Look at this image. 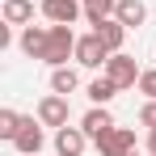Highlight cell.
Returning a JSON list of instances; mask_svg holds the SVG:
<instances>
[{
	"mask_svg": "<svg viewBox=\"0 0 156 156\" xmlns=\"http://www.w3.org/2000/svg\"><path fill=\"white\" fill-rule=\"evenodd\" d=\"M68 59H76V34H72V26H51V34H47V51H42V63L63 68Z\"/></svg>",
	"mask_w": 156,
	"mask_h": 156,
	"instance_id": "cell-1",
	"label": "cell"
},
{
	"mask_svg": "<svg viewBox=\"0 0 156 156\" xmlns=\"http://www.w3.org/2000/svg\"><path fill=\"white\" fill-rule=\"evenodd\" d=\"M105 76L114 80L118 89H135L144 72H139V63H135L131 55H122V51H118V55H110V59H105Z\"/></svg>",
	"mask_w": 156,
	"mask_h": 156,
	"instance_id": "cell-2",
	"label": "cell"
},
{
	"mask_svg": "<svg viewBox=\"0 0 156 156\" xmlns=\"http://www.w3.org/2000/svg\"><path fill=\"white\" fill-rule=\"evenodd\" d=\"M105 59H110V47L101 42V34L76 38V63L80 68H105Z\"/></svg>",
	"mask_w": 156,
	"mask_h": 156,
	"instance_id": "cell-3",
	"label": "cell"
},
{
	"mask_svg": "<svg viewBox=\"0 0 156 156\" xmlns=\"http://www.w3.org/2000/svg\"><path fill=\"white\" fill-rule=\"evenodd\" d=\"M68 114H72V110H68V97H63V93H47V97H42V101H38V122H42V127H68Z\"/></svg>",
	"mask_w": 156,
	"mask_h": 156,
	"instance_id": "cell-4",
	"label": "cell"
},
{
	"mask_svg": "<svg viewBox=\"0 0 156 156\" xmlns=\"http://www.w3.org/2000/svg\"><path fill=\"white\" fill-rule=\"evenodd\" d=\"M97 152H101V156H131V152H135V131L114 127L110 135L97 139Z\"/></svg>",
	"mask_w": 156,
	"mask_h": 156,
	"instance_id": "cell-5",
	"label": "cell"
},
{
	"mask_svg": "<svg viewBox=\"0 0 156 156\" xmlns=\"http://www.w3.org/2000/svg\"><path fill=\"white\" fill-rule=\"evenodd\" d=\"M80 13H84L80 0H42V17H47L51 26H72Z\"/></svg>",
	"mask_w": 156,
	"mask_h": 156,
	"instance_id": "cell-6",
	"label": "cell"
},
{
	"mask_svg": "<svg viewBox=\"0 0 156 156\" xmlns=\"http://www.w3.org/2000/svg\"><path fill=\"white\" fill-rule=\"evenodd\" d=\"M42 144H47V135H42V122L26 118V122H21V131H17V139H13V148H17L21 156H38V152H42Z\"/></svg>",
	"mask_w": 156,
	"mask_h": 156,
	"instance_id": "cell-7",
	"label": "cell"
},
{
	"mask_svg": "<svg viewBox=\"0 0 156 156\" xmlns=\"http://www.w3.org/2000/svg\"><path fill=\"white\" fill-rule=\"evenodd\" d=\"M80 127H84V135H89V139L97 144L101 135H110V131H114V114H110L105 105H93V110H89V114L80 118Z\"/></svg>",
	"mask_w": 156,
	"mask_h": 156,
	"instance_id": "cell-8",
	"label": "cell"
},
{
	"mask_svg": "<svg viewBox=\"0 0 156 156\" xmlns=\"http://www.w3.org/2000/svg\"><path fill=\"white\" fill-rule=\"evenodd\" d=\"M84 144H89L84 127H59V131H55V152H59V156H80Z\"/></svg>",
	"mask_w": 156,
	"mask_h": 156,
	"instance_id": "cell-9",
	"label": "cell"
},
{
	"mask_svg": "<svg viewBox=\"0 0 156 156\" xmlns=\"http://www.w3.org/2000/svg\"><path fill=\"white\" fill-rule=\"evenodd\" d=\"M47 34H51V26H26V30H21V38H17L21 55L42 59V51H47Z\"/></svg>",
	"mask_w": 156,
	"mask_h": 156,
	"instance_id": "cell-10",
	"label": "cell"
},
{
	"mask_svg": "<svg viewBox=\"0 0 156 156\" xmlns=\"http://www.w3.org/2000/svg\"><path fill=\"white\" fill-rule=\"evenodd\" d=\"M93 34H101V42L110 47V55H118V51H122V42H127V26H122L118 17L97 21V26H93Z\"/></svg>",
	"mask_w": 156,
	"mask_h": 156,
	"instance_id": "cell-11",
	"label": "cell"
},
{
	"mask_svg": "<svg viewBox=\"0 0 156 156\" xmlns=\"http://www.w3.org/2000/svg\"><path fill=\"white\" fill-rule=\"evenodd\" d=\"M114 17H118V21H122L127 30H139L144 21H148V4H144V0H118Z\"/></svg>",
	"mask_w": 156,
	"mask_h": 156,
	"instance_id": "cell-12",
	"label": "cell"
},
{
	"mask_svg": "<svg viewBox=\"0 0 156 156\" xmlns=\"http://www.w3.org/2000/svg\"><path fill=\"white\" fill-rule=\"evenodd\" d=\"M118 93H122V89H118V84H114L110 76H97V80H89V101H93V105H110L114 97H118Z\"/></svg>",
	"mask_w": 156,
	"mask_h": 156,
	"instance_id": "cell-13",
	"label": "cell"
},
{
	"mask_svg": "<svg viewBox=\"0 0 156 156\" xmlns=\"http://www.w3.org/2000/svg\"><path fill=\"white\" fill-rule=\"evenodd\" d=\"M76 84H80L76 68H68V63L63 68H51V93H63L68 97V93H76Z\"/></svg>",
	"mask_w": 156,
	"mask_h": 156,
	"instance_id": "cell-14",
	"label": "cell"
},
{
	"mask_svg": "<svg viewBox=\"0 0 156 156\" xmlns=\"http://www.w3.org/2000/svg\"><path fill=\"white\" fill-rule=\"evenodd\" d=\"M4 21H9V26L34 21V0H4Z\"/></svg>",
	"mask_w": 156,
	"mask_h": 156,
	"instance_id": "cell-15",
	"label": "cell"
},
{
	"mask_svg": "<svg viewBox=\"0 0 156 156\" xmlns=\"http://www.w3.org/2000/svg\"><path fill=\"white\" fill-rule=\"evenodd\" d=\"M84 4V17H89V26H97L105 17H114V9H118V0H80Z\"/></svg>",
	"mask_w": 156,
	"mask_h": 156,
	"instance_id": "cell-16",
	"label": "cell"
},
{
	"mask_svg": "<svg viewBox=\"0 0 156 156\" xmlns=\"http://www.w3.org/2000/svg\"><path fill=\"white\" fill-rule=\"evenodd\" d=\"M21 122H26V118H21L17 110H0V139H9V144H13V139H17V131H21Z\"/></svg>",
	"mask_w": 156,
	"mask_h": 156,
	"instance_id": "cell-17",
	"label": "cell"
},
{
	"mask_svg": "<svg viewBox=\"0 0 156 156\" xmlns=\"http://www.w3.org/2000/svg\"><path fill=\"white\" fill-rule=\"evenodd\" d=\"M135 89H139L144 97H152V101H156V68H148V72L139 76V84H135Z\"/></svg>",
	"mask_w": 156,
	"mask_h": 156,
	"instance_id": "cell-18",
	"label": "cell"
},
{
	"mask_svg": "<svg viewBox=\"0 0 156 156\" xmlns=\"http://www.w3.org/2000/svg\"><path fill=\"white\" fill-rule=\"evenodd\" d=\"M139 122H144V127H148V131L156 127V101H152V97H148V101L139 105Z\"/></svg>",
	"mask_w": 156,
	"mask_h": 156,
	"instance_id": "cell-19",
	"label": "cell"
},
{
	"mask_svg": "<svg viewBox=\"0 0 156 156\" xmlns=\"http://www.w3.org/2000/svg\"><path fill=\"white\" fill-rule=\"evenodd\" d=\"M148 156H156V127L148 131Z\"/></svg>",
	"mask_w": 156,
	"mask_h": 156,
	"instance_id": "cell-20",
	"label": "cell"
}]
</instances>
